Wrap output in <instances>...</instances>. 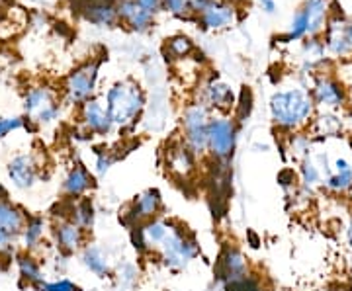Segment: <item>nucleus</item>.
<instances>
[{"mask_svg": "<svg viewBox=\"0 0 352 291\" xmlns=\"http://www.w3.org/2000/svg\"><path fill=\"white\" fill-rule=\"evenodd\" d=\"M80 115H82V121L87 126L88 131L96 133V135H108L113 129V121L106 106L100 104L98 100H87L82 104V110H80Z\"/></svg>", "mask_w": 352, "mask_h": 291, "instance_id": "dca6fc26", "label": "nucleus"}, {"mask_svg": "<svg viewBox=\"0 0 352 291\" xmlns=\"http://www.w3.org/2000/svg\"><path fill=\"white\" fill-rule=\"evenodd\" d=\"M106 110L116 127H133L145 110V94L131 80L118 82L106 92Z\"/></svg>", "mask_w": 352, "mask_h": 291, "instance_id": "7ed1b4c3", "label": "nucleus"}, {"mask_svg": "<svg viewBox=\"0 0 352 291\" xmlns=\"http://www.w3.org/2000/svg\"><path fill=\"white\" fill-rule=\"evenodd\" d=\"M351 166H352V161H351Z\"/></svg>", "mask_w": 352, "mask_h": 291, "instance_id": "de8ad7c7", "label": "nucleus"}, {"mask_svg": "<svg viewBox=\"0 0 352 291\" xmlns=\"http://www.w3.org/2000/svg\"><path fill=\"white\" fill-rule=\"evenodd\" d=\"M16 266L20 272V278L28 281V286H34L39 288L43 281H45V274H43V268L38 262V258L34 254L22 253L16 256Z\"/></svg>", "mask_w": 352, "mask_h": 291, "instance_id": "aec40b11", "label": "nucleus"}, {"mask_svg": "<svg viewBox=\"0 0 352 291\" xmlns=\"http://www.w3.org/2000/svg\"><path fill=\"white\" fill-rule=\"evenodd\" d=\"M323 190L335 198L352 196V168L346 170H331V174L323 182Z\"/></svg>", "mask_w": 352, "mask_h": 291, "instance_id": "4be33fe9", "label": "nucleus"}, {"mask_svg": "<svg viewBox=\"0 0 352 291\" xmlns=\"http://www.w3.org/2000/svg\"><path fill=\"white\" fill-rule=\"evenodd\" d=\"M346 36H349V39H351V43H352V24L346 27Z\"/></svg>", "mask_w": 352, "mask_h": 291, "instance_id": "a18cd8bd", "label": "nucleus"}, {"mask_svg": "<svg viewBox=\"0 0 352 291\" xmlns=\"http://www.w3.org/2000/svg\"><path fill=\"white\" fill-rule=\"evenodd\" d=\"M92 291H96V290H92Z\"/></svg>", "mask_w": 352, "mask_h": 291, "instance_id": "09e8293b", "label": "nucleus"}, {"mask_svg": "<svg viewBox=\"0 0 352 291\" xmlns=\"http://www.w3.org/2000/svg\"><path fill=\"white\" fill-rule=\"evenodd\" d=\"M233 18H235L233 6L212 2V4L201 12V24H204V27H226V25H229L233 22Z\"/></svg>", "mask_w": 352, "mask_h": 291, "instance_id": "393cba45", "label": "nucleus"}, {"mask_svg": "<svg viewBox=\"0 0 352 291\" xmlns=\"http://www.w3.org/2000/svg\"><path fill=\"white\" fill-rule=\"evenodd\" d=\"M69 219L75 221L76 225L82 227L85 231H90V229L94 227V221H96V207H94V202L88 196L87 198H80V200H75V202L71 203Z\"/></svg>", "mask_w": 352, "mask_h": 291, "instance_id": "b1692460", "label": "nucleus"}, {"mask_svg": "<svg viewBox=\"0 0 352 291\" xmlns=\"http://www.w3.org/2000/svg\"><path fill=\"white\" fill-rule=\"evenodd\" d=\"M85 16L87 20L100 25H113L118 20V12L113 10L112 4L104 0H90L85 8Z\"/></svg>", "mask_w": 352, "mask_h": 291, "instance_id": "a878e982", "label": "nucleus"}, {"mask_svg": "<svg viewBox=\"0 0 352 291\" xmlns=\"http://www.w3.org/2000/svg\"><path fill=\"white\" fill-rule=\"evenodd\" d=\"M113 278L118 281L120 290L129 291L139 283V268L133 262H122L118 270L113 272Z\"/></svg>", "mask_w": 352, "mask_h": 291, "instance_id": "7c9ffc66", "label": "nucleus"}, {"mask_svg": "<svg viewBox=\"0 0 352 291\" xmlns=\"http://www.w3.org/2000/svg\"><path fill=\"white\" fill-rule=\"evenodd\" d=\"M264 288H266V286H264L263 276H258L256 272H252L247 278L235 279V281L226 283V286L221 288V291H261L264 290Z\"/></svg>", "mask_w": 352, "mask_h": 291, "instance_id": "2f4dec72", "label": "nucleus"}, {"mask_svg": "<svg viewBox=\"0 0 352 291\" xmlns=\"http://www.w3.org/2000/svg\"><path fill=\"white\" fill-rule=\"evenodd\" d=\"M204 104L219 112H229L235 106V94L223 80H210L204 92Z\"/></svg>", "mask_w": 352, "mask_h": 291, "instance_id": "a211bd4d", "label": "nucleus"}, {"mask_svg": "<svg viewBox=\"0 0 352 291\" xmlns=\"http://www.w3.org/2000/svg\"><path fill=\"white\" fill-rule=\"evenodd\" d=\"M45 229H47V225H45V219H43V217H28L24 231H22V235H20V246L24 248L25 253L36 251L39 244H41L43 235H45Z\"/></svg>", "mask_w": 352, "mask_h": 291, "instance_id": "412c9836", "label": "nucleus"}, {"mask_svg": "<svg viewBox=\"0 0 352 291\" xmlns=\"http://www.w3.org/2000/svg\"><path fill=\"white\" fill-rule=\"evenodd\" d=\"M138 4L143 10H147V12L153 14L159 6H161V0H138Z\"/></svg>", "mask_w": 352, "mask_h": 291, "instance_id": "79ce46f5", "label": "nucleus"}, {"mask_svg": "<svg viewBox=\"0 0 352 291\" xmlns=\"http://www.w3.org/2000/svg\"><path fill=\"white\" fill-rule=\"evenodd\" d=\"M344 244H346V251H349L346 264H349V270L352 272V213L346 219V223H344Z\"/></svg>", "mask_w": 352, "mask_h": 291, "instance_id": "ea45409f", "label": "nucleus"}, {"mask_svg": "<svg viewBox=\"0 0 352 291\" xmlns=\"http://www.w3.org/2000/svg\"><path fill=\"white\" fill-rule=\"evenodd\" d=\"M342 129V119L335 112H323L321 115H317L314 121V139L317 141L327 139V137H335L339 135Z\"/></svg>", "mask_w": 352, "mask_h": 291, "instance_id": "bb28decb", "label": "nucleus"}, {"mask_svg": "<svg viewBox=\"0 0 352 291\" xmlns=\"http://www.w3.org/2000/svg\"><path fill=\"white\" fill-rule=\"evenodd\" d=\"M164 168L176 182H190L198 170V154L184 139H173L164 149Z\"/></svg>", "mask_w": 352, "mask_h": 291, "instance_id": "0eeeda50", "label": "nucleus"}, {"mask_svg": "<svg viewBox=\"0 0 352 291\" xmlns=\"http://www.w3.org/2000/svg\"><path fill=\"white\" fill-rule=\"evenodd\" d=\"M305 59L309 61V65L315 63V61H321L323 59V55H325V45L321 43V41H309V43H305Z\"/></svg>", "mask_w": 352, "mask_h": 291, "instance_id": "c9c22d12", "label": "nucleus"}, {"mask_svg": "<svg viewBox=\"0 0 352 291\" xmlns=\"http://www.w3.org/2000/svg\"><path fill=\"white\" fill-rule=\"evenodd\" d=\"M80 262L82 266L87 268L92 276L100 279H108L113 276L112 260H110V254L102 248L100 244H87L82 251H80Z\"/></svg>", "mask_w": 352, "mask_h": 291, "instance_id": "4468645a", "label": "nucleus"}, {"mask_svg": "<svg viewBox=\"0 0 352 291\" xmlns=\"http://www.w3.org/2000/svg\"><path fill=\"white\" fill-rule=\"evenodd\" d=\"M298 178H300V188L307 194H315L317 190H323V182H325V170L319 165V161L315 159V154L303 159L298 165Z\"/></svg>", "mask_w": 352, "mask_h": 291, "instance_id": "f3484780", "label": "nucleus"}, {"mask_svg": "<svg viewBox=\"0 0 352 291\" xmlns=\"http://www.w3.org/2000/svg\"><path fill=\"white\" fill-rule=\"evenodd\" d=\"M163 2L164 6L175 14H180L182 10H186V6H188V0H163Z\"/></svg>", "mask_w": 352, "mask_h": 291, "instance_id": "a19ab883", "label": "nucleus"}, {"mask_svg": "<svg viewBox=\"0 0 352 291\" xmlns=\"http://www.w3.org/2000/svg\"><path fill=\"white\" fill-rule=\"evenodd\" d=\"M314 114L315 102L309 90H278L270 98V117L282 133H298L300 129L309 126Z\"/></svg>", "mask_w": 352, "mask_h": 291, "instance_id": "f257e3e1", "label": "nucleus"}, {"mask_svg": "<svg viewBox=\"0 0 352 291\" xmlns=\"http://www.w3.org/2000/svg\"><path fill=\"white\" fill-rule=\"evenodd\" d=\"M261 291H276V290H270V288H264V290H261Z\"/></svg>", "mask_w": 352, "mask_h": 291, "instance_id": "49530a36", "label": "nucleus"}, {"mask_svg": "<svg viewBox=\"0 0 352 291\" xmlns=\"http://www.w3.org/2000/svg\"><path fill=\"white\" fill-rule=\"evenodd\" d=\"M24 126V119L22 117H2L0 119V137L8 135L10 131H16Z\"/></svg>", "mask_w": 352, "mask_h": 291, "instance_id": "58836bf2", "label": "nucleus"}, {"mask_svg": "<svg viewBox=\"0 0 352 291\" xmlns=\"http://www.w3.org/2000/svg\"><path fill=\"white\" fill-rule=\"evenodd\" d=\"M311 96H314L315 108H321L325 112H337L340 108H344L349 102V92L344 89V84L327 75L315 78Z\"/></svg>", "mask_w": 352, "mask_h": 291, "instance_id": "1a4fd4ad", "label": "nucleus"}, {"mask_svg": "<svg viewBox=\"0 0 352 291\" xmlns=\"http://www.w3.org/2000/svg\"><path fill=\"white\" fill-rule=\"evenodd\" d=\"M252 112V92L251 89H243L239 94V100L235 104V121L243 124L245 119L251 117Z\"/></svg>", "mask_w": 352, "mask_h": 291, "instance_id": "473e14b6", "label": "nucleus"}, {"mask_svg": "<svg viewBox=\"0 0 352 291\" xmlns=\"http://www.w3.org/2000/svg\"><path fill=\"white\" fill-rule=\"evenodd\" d=\"M8 198V190L2 186V182H0V200H6Z\"/></svg>", "mask_w": 352, "mask_h": 291, "instance_id": "c03bdc74", "label": "nucleus"}, {"mask_svg": "<svg viewBox=\"0 0 352 291\" xmlns=\"http://www.w3.org/2000/svg\"><path fill=\"white\" fill-rule=\"evenodd\" d=\"M53 237H55V244L57 248L69 256V254L80 253L87 244V231L78 227L75 221L71 219H61L59 223H55L53 227Z\"/></svg>", "mask_w": 352, "mask_h": 291, "instance_id": "ddd939ff", "label": "nucleus"}, {"mask_svg": "<svg viewBox=\"0 0 352 291\" xmlns=\"http://www.w3.org/2000/svg\"><path fill=\"white\" fill-rule=\"evenodd\" d=\"M192 51V43L188 38H175L168 41V53L173 57H186Z\"/></svg>", "mask_w": 352, "mask_h": 291, "instance_id": "f704fd0d", "label": "nucleus"}, {"mask_svg": "<svg viewBox=\"0 0 352 291\" xmlns=\"http://www.w3.org/2000/svg\"><path fill=\"white\" fill-rule=\"evenodd\" d=\"M38 291H80L78 283H75L73 279L69 278H55V279H45Z\"/></svg>", "mask_w": 352, "mask_h": 291, "instance_id": "72a5a7b5", "label": "nucleus"}, {"mask_svg": "<svg viewBox=\"0 0 352 291\" xmlns=\"http://www.w3.org/2000/svg\"><path fill=\"white\" fill-rule=\"evenodd\" d=\"M6 174H8L12 188L20 191H28L38 184L39 166L32 154H16L12 161L8 163Z\"/></svg>", "mask_w": 352, "mask_h": 291, "instance_id": "9b49d317", "label": "nucleus"}, {"mask_svg": "<svg viewBox=\"0 0 352 291\" xmlns=\"http://www.w3.org/2000/svg\"><path fill=\"white\" fill-rule=\"evenodd\" d=\"M28 217L30 216L25 213L24 209L18 207L14 202H10L8 198L6 200H0V229L2 231H6V233H10V235L20 239Z\"/></svg>", "mask_w": 352, "mask_h": 291, "instance_id": "6ab92c4d", "label": "nucleus"}, {"mask_svg": "<svg viewBox=\"0 0 352 291\" xmlns=\"http://www.w3.org/2000/svg\"><path fill=\"white\" fill-rule=\"evenodd\" d=\"M314 135H305V133H292L288 139V147L286 151L289 152V159L296 161L298 165L303 159L314 154Z\"/></svg>", "mask_w": 352, "mask_h": 291, "instance_id": "cd10ccee", "label": "nucleus"}, {"mask_svg": "<svg viewBox=\"0 0 352 291\" xmlns=\"http://www.w3.org/2000/svg\"><path fill=\"white\" fill-rule=\"evenodd\" d=\"M254 270L251 266V260L247 258V254L241 251L235 244H226L221 248V253L217 256L215 262V281L219 283V288H223L229 281L247 278Z\"/></svg>", "mask_w": 352, "mask_h": 291, "instance_id": "6e6552de", "label": "nucleus"}, {"mask_svg": "<svg viewBox=\"0 0 352 291\" xmlns=\"http://www.w3.org/2000/svg\"><path fill=\"white\" fill-rule=\"evenodd\" d=\"M163 209V194L157 188H147V190L139 191L138 196L127 203L126 213H122V221L126 223L127 229H133L151 221L155 217H161Z\"/></svg>", "mask_w": 352, "mask_h": 291, "instance_id": "423d86ee", "label": "nucleus"}, {"mask_svg": "<svg viewBox=\"0 0 352 291\" xmlns=\"http://www.w3.org/2000/svg\"><path fill=\"white\" fill-rule=\"evenodd\" d=\"M16 244H20V239L0 229V256L12 254L16 251Z\"/></svg>", "mask_w": 352, "mask_h": 291, "instance_id": "4c0bfd02", "label": "nucleus"}, {"mask_svg": "<svg viewBox=\"0 0 352 291\" xmlns=\"http://www.w3.org/2000/svg\"><path fill=\"white\" fill-rule=\"evenodd\" d=\"M327 47L333 51L335 55H340V57L349 55L352 51V43L351 39H349V36H346V30L340 32V27L337 22H331V24H329Z\"/></svg>", "mask_w": 352, "mask_h": 291, "instance_id": "c756f323", "label": "nucleus"}, {"mask_svg": "<svg viewBox=\"0 0 352 291\" xmlns=\"http://www.w3.org/2000/svg\"><path fill=\"white\" fill-rule=\"evenodd\" d=\"M118 16L127 20L135 30H145L153 20V14L143 10L138 4V0H122L118 4Z\"/></svg>", "mask_w": 352, "mask_h": 291, "instance_id": "5701e85b", "label": "nucleus"}, {"mask_svg": "<svg viewBox=\"0 0 352 291\" xmlns=\"http://www.w3.org/2000/svg\"><path fill=\"white\" fill-rule=\"evenodd\" d=\"M96 76H98V63H87L80 69H76L73 75L67 78V100L71 104H85L90 100V94L96 86Z\"/></svg>", "mask_w": 352, "mask_h": 291, "instance_id": "9d476101", "label": "nucleus"}, {"mask_svg": "<svg viewBox=\"0 0 352 291\" xmlns=\"http://www.w3.org/2000/svg\"><path fill=\"white\" fill-rule=\"evenodd\" d=\"M258 2H261V6H263L264 12L272 14L274 10H276V2H274V0H258Z\"/></svg>", "mask_w": 352, "mask_h": 291, "instance_id": "37998d69", "label": "nucleus"}, {"mask_svg": "<svg viewBox=\"0 0 352 291\" xmlns=\"http://www.w3.org/2000/svg\"><path fill=\"white\" fill-rule=\"evenodd\" d=\"M237 149V121L219 115L212 117L210 124V141H208V154L217 165H229Z\"/></svg>", "mask_w": 352, "mask_h": 291, "instance_id": "39448f33", "label": "nucleus"}, {"mask_svg": "<svg viewBox=\"0 0 352 291\" xmlns=\"http://www.w3.org/2000/svg\"><path fill=\"white\" fill-rule=\"evenodd\" d=\"M113 163H116V156H112L110 152H98V154H96V163H94V166H96V174H98V176L108 174L110 168L113 166Z\"/></svg>", "mask_w": 352, "mask_h": 291, "instance_id": "e433bc0d", "label": "nucleus"}, {"mask_svg": "<svg viewBox=\"0 0 352 291\" xmlns=\"http://www.w3.org/2000/svg\"><path fill=\"white\" fill-rule=\"evenodd\" d=\"M63 194L69 200H80V198H87L88 191H92L94 188V176L90 174L87 166L75 165L63 180Z\"/></svg>", "mask_w": 352, "mask_h": 291, "instance_id": "2eb2a0df", "label": "nucleus"}, {"mask_svg": "<svg viewBox=\"0 0 352 291\" xmlns=\"http://www.w3.org/2000/svg\"><path fill=\"white\" fill-rule=\"evenodd\" d=\"M159 262L173 274H180L200 256V242L180 221L173 223L168 237L157 251Z\"/></svg>", "mask_w": 352, "mask_h": 291, "instance_id": "f03ea898", "label": "nucleus"}, {"mask_svg": "<svg viewBox=\"0 0 352 291\" xmlns=\"http://www.w3.org/2000/svg\"><path fill=\"white\" fill-rule=\"evenodd\" d=\"M25 114L32 117V121L38 124H51L57 114H59V106L55 104L50 90L34 89L28 92L25 96Z\"/></svg>", "mask_w": 352, "mask_h": 291, "instance_id": "f8f14e48", "label": "nucleus"}, {"mask_svg": "<svg viewBox=\"0 0 352 291\" xmlns=\"http://www.w3.org/2000/svg\"><path fill=\"white\" fill-rule=\"evenodd\" d=\"M303 14L307 18V34H317L327 18V4L325 0H307Z\"/></svg>", "mask_w": 352, "mask_h": 291, "instance_id": "c85d7f7f", "label": "nucleus"}, {"mask_svg": "<svg viewBox=\"0 0 352 291\" xmlns=\"http://www.w3.org/2000/svg\"><path fill=\"white\" fill-rule=\"evenodd\" d=\"M210 124V108L204 102L192 104L182 114V139L198 156L208 154Z\"/></svg>", "mask_w": 352, "mask_h": 291, "instance_id": "20e7f679", "label": "nucleus"}]
</instances>
